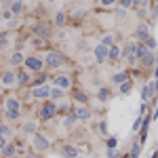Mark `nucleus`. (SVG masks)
<instances>
[{"mask_svg":"<svg viewBox=\"0 0 158 158\" xmlns=\"http://www.w3.org/2000/svg\"><path fill=\"white\" fill-rule=\"evenodd\" d=\"M23 9H25L23 0H15V2L11 4V9H9V11H11L13 17H21V15H23Z\"/></svg>","mask_w":158,"mask_h":158,"instance_id":"a878e982","label":"nucleus"},{"mask_svg":"<svg viewBox=\"0 0 158 158\" xmlns=\"http://www.w3.org/2000/svg\"><path fill=\"white\" fill-rule=\"evenodd\" d=\"M0 150H2V143H0Z\"/></svg>","mask_w":158,"mask_h":158,"instance_id":"5fc2aeb1","label":"nucleus"},{"mask_svg":"<svg viewBox=\"0 0 158 158\" xmlns=\"http://www.w3.org/2000/svg\"><path fill=\"white\" fill-rule=\"evenodd\" d=\"M114 19H116V21H124V19H127V9L118 6V9L114 11Z\"/></svg>","mask_w":158,"mask_h":158,"instance_id":"f704fd0d","label":"nucleus"},{"mask_svg":"<svg viewBox=\"0 0 158 158\" xmlns=\"http://www.w3.org/2000/svg\"><path fill=\"white\" fill-rule=\"evenodd\" d=\"M99 133L103 135V137L108 135V122L106 120H99Z\"/></svg>","mask_w":158,"mask_h":158,"instance_id":"79ce46f5","label":"nucleus"},{"mask_svg":"<svg viewBox=\"0 0 158 158\" xmlns=\"http://www.w3.org/2000/svg\"><path fill=\"white\" fill-rule=\"evenodd\" d=\"M99 42H101V44H106V47H112L114 42H118V36H114V34H106V36H101Z\"/></svg>","mask_w":158,"mask_h":158,"instance_id":"7c9ffc66","label":"nucleus"},{"mask_svg":"<svg viewBox=\"0 0 158 158\" xmlns=\"http://www.w3.org/2000/svg\"><path fill=\"white\" fill-rule=\"evenodd\" d=\"M13 137H15V129H13L9 122L0 120V143L4 146L6 141H13Z\"/></svg>","mask_w":158,"mask_h":158,"instance_id":"dca6fc26","label":"nucleus"},{"mask_svg":"<svg viewBox=\"0 0 158 158\" xmlns=\"http://www.w3.org/2000/svg\"><path fill=\"white\" fill-rule=\"evenodd\" d=\"M127 80H131V74L124 72V70H120V72H114L112 76H110V85H112V86H120L122 82H127Z\"/></svg>","mask_w":158,"mask_h":158,"instance_id":"6ab92c4d","label":"nucleus"},{"mask_svg":"<svg viewBox=\"0 0 158 158\" xmlns=\"http://www.w3.org/2000/svg\"><path fill=\"white\" fill-rule=\"evenodd\" d=\"M108 51H110V47H106V44L97 42V44L93 47V61H95L97 65L108 63Z\"/></svg>","mask_w":158,"mask_h":158,"instance_id":"f8f14e48","label":"nucleus"},{"mask_svg":"<svg viewBox=\"0 0 158 158\" xmlns=\"http://www.w3.org/2000/svg\"><path fill=\"white\" fill-rule=\"evenodd\" d=\"M21 68H25L27 72H32L34 76L47 72V65H44V57H42V55H25Z\"/></svg>","mask_w":158,"mask_h":158,"instance_id":"20e7f679","label":"nucleus"},{"mask_svg":"<svg viewBox=\"0 0 158 158\" xmlns=\"http://www.w3.org/2000/svg\"><path fill=\"white\" fill-rule=\"evenodd\" d=\"M152 36V25L150 21H139V23L135 25V32H133V38L137 42H143L146 38Z\"/></svg>","mask_w":158,"mask_h":158,"instance_id":"9b49d317","label":"nucleus"},{"mask_svg":"<svg viewBox=\"0 0 158 158\" xmlns=\"http://www.w3.org/2000/svg\"><path fill=\"white\" fill-rule=\"evenodd\" d=\"M0 112H2V99H0Z\"/></svg>","mask_w":158,"mask_h":158,"instance_id":"3c124183","label":"nucleus"},{"mask_svg":"<svg viewBox=\"0 0 158 158\" xmlns=\"http://www.w3.org/2000/svg\"><path fill=\"white\" fill-rule=\"evenodd\" d=\"M61 122H63V129H68V131H72L74 127H76V116H74L72 112L70 114H63V118H61Z\"/></svg>","mask_w":158,"mask_h":158,"instance_id":"bb28decb","label":"nucleus"},{"mask_svg":"<svg viewBox=\"0 0 158 158\" xmlns=\"http://www.w3.org/2000/svg\"><path fill=\"white\" fill-rule=\"evenodd\" d=\"M122 44L120 42H114L112 47H110V51H108V61L110 63H118V61L122 59Z\"/></svg>","mask_w":158,"mask_h":158,"instance_id":"a211bd4d","label":"nucleus"},{"mask_svg":"<svg viewBox=\"0 0 158 158\" xmlns=\"http://www.w3.org/2000/svg\"><path fill=\"white\" fill-rule=\"evenodd\" d=\"M57 152H59L63 158H76V156H80V148H76L74 143H59L57 146Z\"/></svg>","mask_w":158,"mask_h":158,"instance_id":"4468645a","label":"nucleus"},{"mask_svg":"<svg viewBox=\"0 0 158 158\" xmlns=\"http://www.w3.org/2000/svg\"><path fill=\"white\" fill-rule=\"evenodd\" d=\"M72 97L74 103H89V93L82 89H72Z\"/></svg>","mask_w":158,"mask_h":158,"instance_id":"5701e85b","label":"nucleus"},{"mask_svg":"<svg viewBox=\"0 0 158 158\" xmlns=\"http://www.w3.org/2000/svg\"><path fill=\"white\" fill-rule=\"evenodd\" d=\"M32 47H36V49H44L47 47V40L44 38H38V36H30V40H27Z\"/></svg>","mask_w":158,"mask_h":158,"instance_id":"c756f323","label":"nucleus"},{"mask_svg":"<svg viewBox=\"0 0 158 158\" xmlns=\"http://www.w3.org/2000/svg\"><path fill=\"white\" fill-rule=\"evenodd\" d=\"M65 23H68V11H55V15H53V25L55 27H65Z\"/></svg>","mask_w":158,"mask_h":158,"instance_id":"412c9836","label":"nucleus"},{"mask_svg":"<svg viewBox=\"0 0 158 158\" xmlns=\"http://www.w3.org/2000/svg\"><path fill=\"white\" fill-rule=\"evenodd\" d=\"M108 158H120V150L118 148H108Z\"/></svg>","mask_w":158,"mask_h":158,"instance_id":"ea45409f","label":"nucleus"},{"mask_svg":"<svg viewBox=\"0 0 158 158\" xmlns=\"http://www.w3.org/2000/svg\"><path fill=\"white\" fill-rule=\"evenodd\" d=\"M42 57H44L47 70H51V72H59V70H65V68L70 65V59H68L63 53H59V51H55V49L47 51Z\"/></svg>","mask_w":158,"mask_h":158,"instance_id":"f257e3e1","label":"nucleus"},{"mask_svg":"<svg viewBox=\"0 0 158 158\" xmlns=\"http://www.w3.org/2000/svg\"><path fill=\"white\" fill-rule=\"evenodd\" d=\"M139 63H141V65H143L146 70H152V68L156 65V57H154V51H150V53H148V55H146V57H143L141 61H139Z\"/></svg>","mask_w":158,"mask_h":158,"instance_id":"cd10ccee","label":"nucleus"},{"mask_svg":"<svg viewBox=\"0 0 158 158\" xmlns=\"http://www.w3.org/2000/svg\"><path fill=\"white\" fill-rule=\"evenodd\" d=\"M0 15H2V19H6V21H9V19H13V15H11V11H9V9H4Z\"/></svg>","mask_w":158,"mask_h":158,"instance_id":"a18cd8bd","label":"nucleus"},{"mask_svg":"<svg viewBox=\"0 0 158 158\" xmlns=\"http://www.w3.org/2000/svg\"><path fill=\"white\" fill-rule=\"evenodd\" d=\"M57 114H59V103H55L51 99H44V101H40V106L36 110V120L47 122L51 118H55Z\"/></svg>","mask_w":158,"mask_h":158,"instance_id":"f03ea898","label":"nucleus"},{"mask_svg":"<svg viewBox=\"0 0 158 158\" xmlns=\"http://www.w3.org/2000/svg\"><path fill=\"white\" fill-rule=\"evenodd\" d=\"M2 110L21 112V110H23V101H21V97H17L15 93H6V95L2 97Z\"/></svg>","mask_w":158,"mask_h":158,"instance_id":"9d476101","label":"nucleus"},{"mask_svg":"<svg viewBox=\"0 0 158 158\" xmlns=\"http://www.w3.org/2000/svg\"><path fill=\"white\" fill-rule=\"evenodd\" d=\"M97 99H99V103H108L110 99H112V89H110V86H99L97 89Z\"/></svg>","mask_w":158,"mask_h":158,"instance_id":"b1692460","label":"nucleus"},{"mask_svg":"<svg viewBox=\"0 0 158 158\" xmlns=\"http://www.w3.org/2000/svg\"><path fill=\"white\" fill-rule=\"evenodd\" d=\"M15 2V0H0V9L4 11V9H11V4Z\"/></svg>","mask_w":158,"mask_h":158,"instance_id":"c03bdc74","label":"nucleus"},{"mask_svg":"<svg viewBox=\"0 0 158 158\" xmlns=\"http://www.w3.org/2000/svg\"><path fill=\"white\" fill-rule=\"evenodd\" d=\"M150 158H158V150H156V152H154V156H150Z\"/></svg>","mask_w":158,"mask_h":158,"instance_id":"8fccbe9b","label":"nucleus"},{"mask_svg":"<svg viewBox=\"0 0 158 158\" xmlns=\"http://www.w3.org/2000/svg\"><path fill=\"white\" fill-rule=\"evenodd\" d=\"M55 25H51L49 21H40V23H34L32 25V36H38V38H44V40H49V38L55 36V30H53Z\"/></svg>","mask_w":158,"mask_h":158,"instance_id":"0eeeda50","label":"nucleus"},{"mask_svg":"<svg viewBox=\"0 0 158 158\" xmlns=\"http://www.w3.org/2000/svg\"><path fill=\"white\" fill-rule=\"evenodd\" d=\"M76 158H85V156H76Z\"/></svg>","mask_w":158,"mask_h":158,"instance_id":"864d4df0","label":"nucleus"},{"mask_svg":"<svg viewBox=\"0 0 158 158\" xmlns=\"http://www.w3.org/2000/svg\"><path fill=\"white\" fill-rule=\"evenodd\" d=\"M70 112L76 116V120H78V122H89L91 118H93V110H91L89 103H74Z\"/></svg>","mask_w":158,"mask_h":158,"instance_id":"423d86ee","label":"nucleus"},{"mask_svg":"<svg viewBox=\"0 0 158 158\" xmlns=\"http://www.w3.org/2000/svg\"><path fill=\"white\" fill-rule=\"evenodd\" d=\"M141 122H143V114H137V118H135V122H133V131H135V133L139 131V127H141Z\"/></svg>","mask_w":158,"mask_h":158,"instance_id":"4c0bfd02","label":"nucleus"},{"mask_svg":"<svg viewBox=\"0 0 158 158\" xmlns=\"http://www.w3.org/2000/svg\"><path fill=\"white\" fill-rule=\"evenodd\" d=\"M156 95H158V80L150 78L146 85L141 86V103H150V99L156 101Z\"/></svg>","mask_w":158,"mask_h":158,"instance_id":"6e6552de","label":"nucleus"},{"mask_svg":"<svg viewBox=\"0 0 158 158\" xmlns=\"http://www.w3.org/2000/svg\"><path fill=\"white\" fill-rule=\"evenodd\" d=\"M124 59H127V65H129V68H137V65H139V59H137L135 55H127Z\"/></svg>","mask_w":158,"mask_h":158,"instance_id":"e433bc0d","label":"nucleus"},{"mask_svg":"<svg viewBox=\"0 0 158 158\" xmlns=\"http://www.w3.org/2000/svg\"><path fill=\"white\" fill-rule=\"evenodd\" d=\"M0 158H19V148L15 141H6L0 150Z\"/></svg>","mask_w":158,"mask_h":158,"instance_id":"f3484780","label":"nucleus"},{"mask_svg":"<svg viewBox=\"0 0 158 158\" xmlns=\"http://www.w3.org/2000/svg\"><path fill=\"white\" fill-rule=\"evenodd\" d=\"M148 53H150V49H148L143 42H139V44H137V53H135V55H137V59L141 61V59H143V57L148 55Z\"/></svg>","mask_w":158,"mask_h":158,"instance_id":"473e14b6","label":"nucleus"},{"mask_svg":"<svg viewBox=\"0 0 158 158\" xmlns=\"http://www.w3.org/2000/svg\"><path fill=\"white\" fill-rule=\"evenodd\" d=\"M47 2H57V0H47Z\"/></svg>","mask_w":158,"mask_h":158,"instance_id":"603ef678","label":"nucleus"},{"mask_svg":"<svg viewBox=\"0 0 158 158\" xmlns=\"http://www.w3.org/2000/svg\"><path fill=\"white\" fill-rule=\"evenodd\" d=\"M6 27H9V30L19 27V17H13V19H9V21H6Z\"/></svg>","mask_w":158,"mask_h":158,"instance_id":"58836bf2","label":"nucleus"},{"mask_svg":"<svg viewBox=\"0 0 158 158\" xmlns=\"http://www.w3.org/2000/svg\"><path fill=\"white\" fill-rule=\"evenodd\" d=\"M23 59H25V55L21 53V51H13L11 55H9V65H11L13 70H17V68H21L23 65Z\"/></svg>","mask_w":158,"mask_h":158,"instance_id":"aec40b11","label":"nucleus"},{"mask_svg":"<svg viewBox=\"0 0 158 158\" xmlns=\"http://www.w3.org/2000/svg\"><path fill=\"white\" fill-rule=\"evenodd\" d=\"M49 99H51V101H55V103H59V101L65 99V91H61V89H57V86H51Z\"/></svg>","mask_w":158,"mask_h":158,"instance_id":"393cba45","label":"nucleus"},{"mask_svg":"<svg viewBox=\"0 0 158 158\" xmlns=\"http://www.w3.org/2000/svg\"><path fill=\"white\" fill-rule=\"evenodd\" d=\"M116 146H118V137H108L106 148H116Z\"/></svg>","mask_w":158,"mask_h":158,"instance_id":"37998d69","label":"nucleus"},{"mask_svg":"<svg viewBox=\"0 0 158 158\" xmlns=\"http://www.w3.org/2000/svg\"><path fill=\"white\" fill-rule=\"evenodd\" d=\"M0 86L6 89V91H13V89H19L17 85V76H15V70H2L0 72Z\"/></svg>","mask_w":158,"mask_h":158,"instance_id":"1a4fd4ad","label":"nucleus"},{"mask_svg":"<svg viewBox=\"0 0 158 158\" xmlns=\"http://www.w3.org/2000/svg\"><path fill=\"white\" fill-rule=\"evenodd\" d=\"M152 80H158V63L152 68Z\"/></svg>","mask_w":158,"mask_h":158,"instance_id":"49530a36","label":"nucleus"},{"mask_svg":"<svg viewBox=\"0 0 158 158\" xmlns=\"http://www.w3.org/2000/svg\"><path fill=\"white\" fill-rule=\"evenodd\" d=\"M116 4H118V0H95V6H99V9H110Z\"/></svg>","mask_w":158,"mask_h":158,"instance_id":"2f4dec72","label":"nucleus"},{"mask_svg":"<svg viewBox=\"0 0 158 158\" xmlns=\"http://www.w3.org/2000/svg\"><path fill=\"white\" fill-rule=\"evenodd\" d=\"M36 131H40V129H38V122L34 120V118H30V120L21 122V133H25V135H34Z\"/></svg>","mask_w":158,"mask_h":158,"instance_id":"4be33fe9","label":"nucleus"},{"mask_svg":"<svg viewBox=\"0 0 158 158\" xmlns=\"http://www.w3.org/2000/svg\"><path fill=\"white\" fill-rule=\"evenodd\" d=\"M131 89H133V80H127V82H122V85L118 86V95H127Z\"/></svg>","mask_w":158,"mask_h":158,"instance_id":"72a5a7b5","label":"nucleus"},{"mask_svg":"<svg viewBox=\"0 0 158 158\" xmlns=\"http://www.w3.org/2000/svg\"><path fill=\"white\" fill-rule=\"evenodd\" d=\"M49 91H51V85L30 86V99H36V101H44V99H49Z\"/></svg>","mask_w":158,"mask_h":158,"instance_id":"ddd939ff","label":"nucleus"},{"mask_svg":"<svg viewBox=\"0 0 158 158\" xmlns=\"http://www.w3.org/2000/svg\"><path fill=\"white\" fill-rule=\"evenodd\" d=\"M21 158H40V156H38V154H34V152H30L27 156H21Z\"/></svg>","mask_w":158,"mask_h":158,"instance_id":"09e8293b","label":"nucleus"},{"mask_svg":"<svg viewBox=\"0 0 158 158\" xmlns=\"http://www.w3.org/2000/svg\"><path fill=\"white\" fill-rule=\"evenodd\" d=\"M141 148H143V143L135 141L133 146H131V150H129V154H127L124 158H139V156H141Z\"/></svg>","mask_w":158,"mask_h":158,"instance_id":"c85d7f7f","label":"nucleus"},{"mask_svg":"<svg viewBox=\"0 0 158 158\" xmlns=\"http://www.w3.org/2000/svg\"><path fill=\"white\" fill-rule=\"evenodd\" d=\"M51 86H57V89H61V91H72L74 89V76L68 72H57L51 76Z\"/></svg>","mask_w":158,"mask_h":158,"instance_id":"39448f33","label":"nucleus"},{"mask_svg":"<svg viewBox=\"0 0 158 158\" xmlns=\"http://www.w3.org/2000/svg\"><path fill=\"white\" fill-rule=\"evenodd\" d=\"M32 150H34V154H38V156H42V154H47L51 150V146H53V141H51L47 135L42 133V131H36V133L32 135Z\"/></svg>","mask_w":158,"mask_h":158,"instance_id":"7ed1b4c3","label":"nucleus"},{"mask_svg":"<svg viewBox=\"0 0 158 158\" xmlns=\"http://www.w3.org/2000/svg\"><path fill=\"white\" fill-rule=\"evenodd\" d=\"M15 76H17V85L19 86H27V89H30L32 80H34V74L27 72L25 68H17V70H15Z\"/></svg>","mask_w":158,"mask_h":158,"instance_id":"2eb2a0df","label":"nucleus"},{"mask_svg":"<svg viewBox=\"0 0 158 158\" xmlns=\"http://www.w3.org/2000/svg\"><path fill=\"white\" fill-rule=\"evenodd\" d=\"M143 44H146L150 51H156V49H158V42H156V38H154V36L146 38V40H143Z\"/></svg>","mask_w":158,"mask_h":158,"instance_id":"c9c22d12","label":"nucleus"},{"mask_svg":"<svg viewBox=\"0 0 158 158\" xmlns=\"http://www.w3.org/2000/svg\"><path fill=\"white\" fill-rule=\"evenodd\" d=\"M143 2H148V0H133V9H137V6H141Z\"/></svg>","mask_w":158,"mask_h":158,"instance_id":"de8ad7c7","label":"nucleus"},{"mask_svg":"<svg viewBox=\"0 0 158 158\" xmlns=\"http://www.w3.org/2000/svg\"><path fill=\"white\" fill-rule=\"evenodd\" d=\"M118 6H122V9H133V0H118Z\"/></svg>","mask_w":158,"mask_h":158,"instance_id":"a19ab883","label":"nucleus"}]
</instances>
